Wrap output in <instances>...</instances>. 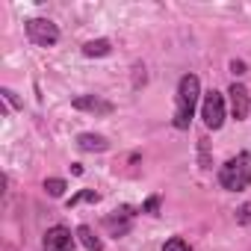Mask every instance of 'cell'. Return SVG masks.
Instances as JSON below:
<instances>
[{
	"mask_svg": "<svg viewBox=\"0 0 251 251\" xmlns=\"http://www.w3.org/2000/svg\"><path fill=\"white\" fill-rule=\"evenodd\" d=\"M71 106L77 112H89V115H112L115 112V103L100 98V95H77L71 100Z\"/></svg>",
	"mask_w": 251,
	"mask_h": 251,
	"instance_id": "obj_7",
	"label": "cell"
},
{
	"mask_svg": "<svg viewBox=\"0 0 251 251\" xmlns=\"http://www.w3.org/2000/svg\"><path fill=\"white\" fill-rule=\"evenodd\" d=\"M83 201H92V204H98V201H100V195H98L95 189H80L77 195H71V198L65 201V207L71 210V207H77V204H83Z\"/></svg>",
	"mask_w": 251,
	"mask_h": 251,
	"instance_id": "obj_13",
	"label": "cell"
},
{
	"mask_svg": "<svg viewBox=\"0 0 251 251\" xmlns=\"http://www.w3.org/2000/svg\"><path fill=\"white\" fill-rule=\"evenodd\" d=\"M233 219H236V225L248 227V225H251V201L239 204V207H236V213H233Z\"/></svg>",
	"mask_w": 251,
	"mask_h": 251,
	"instance_id": "obj_15",
	"label": "cell"
},
{
	"mask_svg": "<svg viewBox=\"0 0 251 251\" xmlns=\"http://www.w3.org/2000/svg\"><path fill=\"white\" fill-rule=\"evenodd\" d=\"M219 186L225 192H242L251 186V151H239L219 169Z\"/></svg>",
	"mask_w": 251,
	"mask_h": 251,
	"instance_id": "obj_2",
	"label": "cell"
},
{
	"mask_svg": "<svg viewBox=\"0 0 251 251\" xmlns=\"http://www.w3.org/2000/svg\"><path fill=\"white\" fill-rule=\"evenodd\" d=\"M109 53H112V42H109V39H92V42L83 45V56H89V59L109 56Z\"/></svg>",
	"mask_w": 251,
	"mask_h": 251,
	"instance_id": "obj_10",
	"label": "cell"
},
{
	"mask_svg": "<svg viewBox=\"0 0 251 251\" xmlns=\"http://www.w3.org/2000/svg\"><path fill=\"white\" fill-rule=\"evenodd\" d=\"M77 148L86 151V154H100V151L109 148V142H106V136H100V133H80V136H77Z\"/></svg>",
	"mask_w": 251,
	"mask_h": 251,
	"instance_id": "obj_9",
	"label": "cell"
},
{
	"mask_svg": "<svg viewBox=\"0 0 251 251\" xmlns=\"http://www.w3.org/2000/svg\"><path fill=\"white\" fill-rule=\"evenodd\" d=\"M201 80L198 74H183L177 80V98H175V130H189V124L195 118V109H198V100H201Z\"/></svg>",
	"mask_w": 251,
	"mask_h": 251,
	"instance_id": "obj_1",
	"label": "cell"
},
{
	"mask_svg": "<svg viewBox=\"0 0 251 251\" xmlns=\"http://www.w3.org/2000/svg\"><path fill=\"white\" fill-rule=\"evenodd\" d=\"M24 30H27V39L39 48H53L59 42V27L50 18H30L24 24Z\"/></svg>",
	"mask_w": 251,
	"mask_h": 251,
	"instance_id": "obj_4",
	"label": "cell"
},
{
	"mask_svg": "<svg viewBox=\"0 0 251 251\" xmlns=\"http://www.w3.org/2000/svg\"><path fill=\"white\" fill-rule=\"evenodd\" d=\"M0 95H3V98L9 100V106H15V109H21V100L15 98V92H12V89H0Z\"/></svg>",
	"mask_w": 251,
	"mask_h": 251,
	"instance_id": "obj_19",
	"label": "cell"
},
{
	"mask_svg": "<svg viewBox=\"0 0 251 251\" xmlns=\"http://www.w3.org/2000/svg\"><path fill=\"white\" fill-rule=\"evenodd\" d=\"M230 71H233V77H242V74L248 71V65H245L242 59H230Z\"/></svg>",
	"mask_w": 251,
	"mask_h": 251,
	"instance_id": "obj_18",
	"label": "cell"
},
{
	"mask_svg": "<svg viewBox=\"0 0 251 251\" xmlns=\"http://www.w3.org/2000/svg\"><path fill=\"white\" fill-rule=\"evenodd\" d=\"M160 204H163V198L160 195H151V198H145L142 201V213H148V216H160Z\"/></svg>",
	"mask_w": 251,
	"mask_h": 251,
	"instance_id": "obj_16",
	"label": "cell"
},
{
	"mask_svg": "<svg viewBox=\"0 0 251 251\" xmlns=\"http://www.w3.org/2000/svg\"><path fill=\"white\" fill-rule=\"evenodd\" d=\"M74 242H77V233H71L65 225H53L42 239V251H74Z\"/></svg>",
	"mask_w": 251,
	"mask_h": 251,
	"instance_id": "obj_5",
	"label": "cell"
},
{
	"mask_svg": "<svg viewBox=\"0 0 251 251\" xmlns=\"http://www.w3.org/2000/svg\"><path fill=\"white\" fill-rule=\"evenodd\" d=\"M65 189H68V183H65L62 177H48V180H45V192H48L50 198H62Z\"/></svg>",
	"mask_w": 251,
	"mask_h": 251,
	"instance_id": "obj_14",
	"label": "cell"
},
{
	"mask_svg": "<svg viewBox=\"0 0 251 251\" xmlns=\"http://www.w3.org/2000/svg\"><path fill=\"white\" fill-rule=\"evenodd\" d=\"M133 216L136 213L130 207H118L109 216H103V230H109L112 236H127L130 227H133Z\"/></svg>",
	"mask_w": 251,
	"mask_h": 251,
	"instance_id": "obj_8",
	"label": "cell"
},
{
	"mask_svg": "<svg viewBox=\"0 0 251 251\" xmlns=\"http://www.w3.org/2000/svg\"><path fill=\"white\" fill-rule=\"evenodd\" d=\"M227 100H230V115L236 118V121H245L248 118V112H251V92L242 86V83H230V89H227Z\"/></svg>",
	"mask_w": 251,
	"mask_h": 251,
	"instance_id": "obj_6",
	"label": "cell"
},
{
	"mask_svg": "<svg viewBox=\"0 0 251 251\" xmlns=\"http://www.w3.org/2000/svg\"><path fill=\"white\" fill-rule=\"evenodd\" d=\"M74 233H77V239H80V242H83L89 251H103V242H100V236H95V230H92L89 225H80Z\"/></svg>",
	"mask_w": 251,
	"mask_h": 251,
	"instance_id": "obj_11",
	"label": "cell"
},
{
	"mask_svg": "<svg viewBox=\"0 0 251 251\" xmlns=\"http://www.w3.org/2000/svg\"><path fill=\"white\" fill-rule=\"evenodd\" d=\"M198 166H201L204 172L213 169V160H210V139H207V136L198 139Z\"/></svg>",
	"mask_w": 251,
	"mask_h": 251,
	"instance_id": "obj_12",
	"label": "cell"
},
{
	"mask_svg": "<svg viewBox=\"0 0 251 251\" xmlns=\"http://www.w3.org/2000/svg\"><path fill=\"white\" fill-rule=\"evenodd\" d=\"M225 115H227V100L222 92L210 89L204 98H201V118L207 124V130H222L225 124Z\"/></svg>",
	"mask_w": 251,
	"mask_h": 251,
	"instance_id": "obj_3",
	"label": "cell"
},
{
	"mask_svg": "<svg viewBox=\"0 0 251 251\" xmlns=\"http://www.w3.org/2000/svg\"><path fill=\"white\" fill-rule=\"evenodd\" d=\"M163 251H192V248H189V242L183 236H172V239H166Z\"/></svg>",
	"mask_w": 251,
	"mask_h": 251,
	"instance_id": "obj_17",
	"label": "cell"
}]
</instances>
